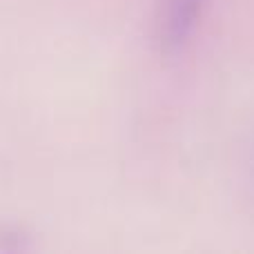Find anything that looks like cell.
<instances>
[{
    "mask_svg": "<svg viewBox=\"0 0 254 254\" xmlns=\"http://www.w3.org/2000/svg\"><path fill=\"white\" fill-rule=\"evenodd\" d=\"M205 0H165L161 16V43L167 54H176L190 40Z\"/></svg>",
    "mask_w": 254,
    "mask_h": 254,
    "instance_id": "cell-1",
    "label": "cell"
},
{
    "mask_svg": "<svg viewBox=\"0 0 254 254\" xmlns=\"http://www.w3.org/2000/svg\"><path fill=\"white\" fill-rule=\"evenodd\" d=\"M250 188H252V196H254V147H252V156H250Z\"/></svg>",
    "mask_w": 254,
    "mask_h": 254,
    "instance_id": "cell-2",
    "label": "cell"
}]
</instances>
